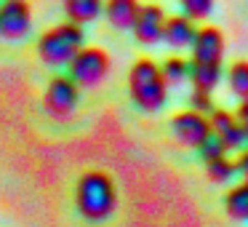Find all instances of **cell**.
Returning a JSON list of instances; mask_svg holds the SVG:
<instances>
[{
  "label": "cell",
  "mask_w": 248,
  "mask_h": 227,
  "mask_svg": "<svg viewBox=\"0 0 248 227\" xmlns=\"http://www.w3.org/2000/svg\"><path fill=\"white\" fill-rule=\"evenodd\" d=\"M224 32L219 27H198L189 46V83L195 91H214L221 81V59H224Z\"/></svg>",
  "instance_id": "cell-1"
},
{
  "label": "cell",
  "mask_w": 248,
  "mask_h": 227,
  "mask_svg": "<svg viewBox=\"0 0 248 227\" xmlns=\"http://www.w3.org/2000/svg\"><path fill=\"white\" fill-rule=\"evenodd\" d=\"M75 209L86 222H107L118 209V187L99 168L83 171L75 184Z\"/></svg>",
  "instance_id": "cell-2"
},
{
  "label": "cell",
  "mask_w": 248,
  "mask_h": 227,
  "mask_svg": "<svg viewBox=\"0 0 248 227\" xmlns=\"http://www.w3.org/2000/svg\"><path fill=\"white\" fill-rule=\"evenodd\" d=\"M128 94L139 110L157 113L168 99V83L160 72V65L147 56L136 59L128 72Z\"/></svg>",
  "instance_id": "cell-3"
},
{
  "label": "cell",
  "mask_w": 248,
  "mask_h": 227,
  "mask_svg": "<svg viewBox=\"0 0 248 227\" xmlns=\"http://www.w3.org/2000/svg\"><path fill=\"white\" fill-rule=\"evenodd\" d=\"M83 46H86V32L80 24L62 22L38 38V56L48 67H67Z\"/></svg>",
  "instance_id": "cell-4"
},
{
  "label": "cell",
  "mask_w": 248,
  "mask_h": 227,
  "mask_svg": "<svg viewBox=\"0 0 248 227\" xmlns=\"http://www.w3.org/2000/svg\"><path fill=\"white\" fill-rule=\"evenodd\" d=\"M67 75L78 83V88H96L109 75V54L99 46H83L67 65Z\"/></svg>",
  "instance_id": "cell-5"
},
{
  "label": "cell",
  "mask_w": 248,
  "mask_h": 227,
  "mask_svg": "<svg viewBox=\"0 0 248 227\" xmlns=\"http://www.w3.org/2000/svg\"><path fill=\"white\" fill-rule=\"evenodd\" d=\"M80 104V88L70 75H54L46 86L43 107L54 120H70Z\"/></svg>",
  "instance_id": "cell-6"
},
{
  "label": "cell",
  "mask_w": 248,
  "mask_h": 227,
  "mask_svg": "<svg viewBox=\"0 0 248 227\" xmlns=\"http://www.w3.org/2000/svg\"><path fill=\"white\" fill-rule=\"evenodd\" d=\"M171 134L184 147H200L211 136V120L195 110H182L171 118Z\"/></svg>",
  "instance_id": "cell-7"
},
{
  "label": "cell",
  "mask_w": 248,
  "mask_h": 227,
  "mask_svg": "<svg viewBox=\"0 0 248 227\" xmlns=\"http://www.w3.org/2000/svg\"><path fill=\"white\" fill-rule=\"evenodd\" d=\"M32 30V8L27 0H3L0 3V35L6 40H22Z\"/></svg>",
  "instance_id": "cell-8"
},
{
  "label": "cell",
  "mask_w": 248,
  "mask_h": 227,
  "mask_svg": "<svg viewBox=\"0 0 248 227\" xmlns=\"http://www.w3.org/2000/svg\"><path fill=\"white\" fill-rule=\"evenodd\" d=\"M166 11H163L157 3H141L139 14H136V22L131 27L134 38L141 46H155L163 40V27H166Z\"/></svg>",
  "instance_id": "cell-9"
},
{
  "label": "cell",
  "mask_w": 248,
  "mask_h": 227,
  "mask_svg": "<svg viewBox=\"0 0 248 227\" xmlns=\"http://www.w3.org/2000/svg\"><path fill=\"white\" fill-rule=\"evenodd\" d=\"M208 120H211L214 136H219V139L224 142L227 150H237V147L246 145V134H243V126H240V120H237L235 113L216 107L214 113L208 115Z\"/></svg>",
  "instance_id": "cell-10"
},
{
  "label": "cell",
  "mask_w": 248,
  "mask_h": 227,
  "mask_svg": "<svg viewBox=\"0 0 248 227\" xmlns=\"http://www.w3.org/2000/svg\"><path fill=\"white\" fill-rule=\"evenodd\" d=\"M195 22L184 14H173L166 19V27H163V43H168L171 49H189L195 40Z\"/></svg>",
  "instance_id": "cell-11"
},
{
  "label": "cell",
  "mask_w": 248,
  "mask_h": 227,
  "mask_svg": "<svg viewBox=\"0 0 248 227\" xmlns=\"http://www.w3.org/2000/svg\"><path fill=\"white\" fill-rule=\"evenodd\" d=\"M141 3L139 0H104V16L115 30H131Z\"/></svg>",
  "instance_id": "cell-12"
},
{
  "label": "cell",
  "mask_w": 248,
  "mask_h": 227,
  "mask_svg": "<svg viewBox=\"0 0 248 227\" xmlns=\"http://www.w3.org/2000/svg\"><path fill=\"white\" fill-rule=\"evenodd\" d=\"M67 22L72 24H91L104 14V0H64Z\"/></svg>",
  "instance_id": "cell-13"
},
{
  "label": "cell",
  "mask_w": 248,
  "mask_h": 227,
  "mask_svg": "<svg viewBox=\"0 0 248 227\" xmlns=\"http://www.w3.org/2000/svg\"><path fill=\"white\" fill-rule=\"evenodd\" d=\"M224 209L232 219L248 222V179H243L240 184L230 187V193L224 195Z\"/></svg>",
  "instance_id": "cell-14"
},
{
  "label": "cell",
  "mask_w": 248,
  "mask_h": 227,
  "mask_svg": "<svg viewBox=\"0 0 248 227\" xmlns=\"http://www.w3.org/2000/svg\"><path fill=\"white\" fill-rule=\"evenodd\" d=\"M227 83H230V91L237 99H248V59H237L230 65L227 70Z\"/></svg>",
  "instance_id": "cell-15"
},
{
  "label": "cell",
  "mask_w": 248,
  "mask_h": 227,
  "mask_svg": "<svg viewBox=\"0 0 248 227\" xmlns=\"http://www.w3.org/2000/svg\"><path fill=\"white\" fill-rule=\"evenodd\" d=\"M160 72L168 86H182L184 81H189V59H184V56H168V59H163Z\"/></svg>",
  "instance_id": "cell-16"
},
{
  "label": "cell",
  "mask_w": 248,
  "mask_h": 227,
  "mask_svg": "<svg viewBox=\"0 0 248 227\" xmlns=\"http://www.w3.org/2000/svg\"><path fill=\"white\" fill-rule=\"evenodd\" d=\"M205 174H208L211 182L224 184V182H230V179L237 174V171H235V161H230L227 155L214 158V161H205Z\"/></svg>",
  "instance_id": "cell-17"
},
{
  "label": "cell",
  "mask_w": 248,
  "mask_h": 227,
  "mask_svg": "<svg viewBox=\"0 0 248 227\" xmlns=\"http://www.w3.org/2000/svg\"><path fill=\"white\" fill-rule=\"evenodd\" d=\"M179 6H182L184 16H189L192 22H198V19H205L211 11H214V0H179Z\"/></svg>",
  "instance_id": "cell-18"
},
{
  "label": "cell",
  "mask_w": 248,
  "mask_h": 227,
  "mask_svg": "<svg viewBox=\"0 0 248 227\" xmlns=\"http://www.w3.org/2000/svg\"><path fill=\"white\" fill-rule=\"evenodd\" d=\"M200 150V155H203V161H214V158H221V155H227V147H224V142L219 139V136H214V131H211V136L203 142V145L198 147Z\"/></svg>",
  "instance_id": "cell-19"
},
{
  "label": "cell",
  "mask_w": 248,
  "mask_h": 227,
  "mask_svg": "<svg viewBox=\"0 0 248 227\" xmlns=\"http://www.w3.org/2000/svg\"><path fill=\"white\" fill-rule=\"evenodd\" d=\"M189 110H195L200 115H211L216 107H214V99H211L208 91H195L192 88V94H189Z\"/></svg>",
  "instance_id": "cell-20"
},
{
  "label": "cell",
  "mask_w": 248,
  "mask_h": 227,
  "mask_svg": "<svg viewBox=\"0 0 248 227\" xmlns=\"http://www.w3.org/2000/svg\"><path fill=\"white\" fill-rule=\"evenodd\" d=\"M235 115H237V120H240V126H243V134H246V142H248V99H243V102L237 104Z\"/></svg>",
  "instance_id": "cell-21"
},
{
  "label": "cell",
  "mask_w": 248,
  "mask_h": 227,
  "mask_svg": "<svg viewBox=\"0 0 248 227\" xmlns=\"http://www.w3.org/2000/svg\"><path fill=\"white\" fill-rule=\"evenodd\" d=\"M235 171L240 174L243 179H248V147L240 152V155H237V161H235Z\"/></svg>",
  "instance_id": "cell-22"
}]
</instances>
